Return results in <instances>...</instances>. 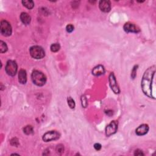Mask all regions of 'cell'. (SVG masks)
<instances>
[{"instance_id":"obj_9","label":"cell","mask_w":156,"mask_h":156,"mask_svg":"<svg viewBox=\"0 0 156 156\" xmlns=\"http://www.w3.org/2000/svg\"><path fill=\"white\" fill-rule=\"evenodd\" d=\"M124 28L125 31L126 32H132V33H138L140 32V29L136 26V25H135L133 23H127L124 25Z\"/></svg>"},{"instance_id":"obj_7","label":"cell","mask_w":156,"mask_h":156,"mask_svg":"<svg viewBox=\"0 0 156 156\" xmlns=\"http://www.w3.org/2000/svg\"><path fill=\"white\" fill-rule=\"evenodd\" d=\"M109 81L110 86V87H111L112 90H113V92L116 94L120 93V90L118 84H117L115 76L113 73H110L109 77Z\"/></svg>"},{"instance_id":"obj_27","label":"cell","mask_w":156,"mask_h":156,"mask_svg":"<svg viewBox=\"0 0 156 156\" xmlns=\"http://www.w3.org/2000/svg\"><path fill=\"white\" fill-rule=\"evenodd\" d=\"M106 113L109 116L113 115V111H112V110H108V111H107Z\"/></svg>"},{"instance_id":"obj_1","label":"cell","mask_w":156,"mask_h":156,"mask_svg":"<svg viewBox=\"0 0 156 156\" xmlns=\"http://www.w3.org/2000/svg\"><path fill=\"white\" fill-rule=\"evenodd\" d=\"M155 73V66L148 68L145 72L141 80V86L143 92L149 98L155 99L153 93V83Z\"/></svg>"},{"instance_id":"obj_14","label":"cell","mask_w":156,"mask_h":156,"mask_svg":"<svg viewBox=\"0 0 156 156\" xmlns=\"http://www.w3.org/2000/svg\"><path fill=\"white\" fill-rule=\"evenodd\" d=\"M20 19L22 23L26 25L30 24L31 21V17L30 15L26 12H22L20 15Z\"/></svg>"},{"instance_id":"obj_21","label":"cell","mask_w":156,"mask_h":156,"mask_svg":"<svg viewBox=\"0 0 156 156\" xmlns=\"http://www.w3.org/2000/svg\"><path fill=\"white\" fill-rule=\"evenodd\" d=\"M81 102H82V106L83 107L86 108L88 106V102H87V100L86 98V97L85 96H82L81 97Z\"/></svg>"},{"instance_id":"obj_19","label":"cell","mask_w":156,"mask_h":156,"mask_svg":"<svg viewBox=\"0 0 156 156\" xmlns=\"http://www.w3.org/2000/svg\"><path fill=\"white\" fill-rule=\"evenodd\" d=\"M61 46L58 43H53L51 45V46L50 47L51 51L52 52H54V53H56V52H57L58 50L60 49Z\"/></svg>"},{"instance_id":"obj_10","label":"cell","mask_w":156,"mask_h":156,"mask_svg":"<svg viewBox=\"0 0 156 156\" xmlns=\"http://www.w3.org/2000/svg\"><path fill=\"white\" fill-rule=\"evenodd\" d=\"M99 6L100 10L103 12H109L111 9V3L109 1H100Z\"/></svg>"},{"instance_id":"obj_15","label":"cell","mask_w":156,"mask_h":156,"mask_svg":"<svg viewBox=\"0 0 156 156\" xmlns=\"http://www.w3.org/2000/svg\"><path fill=\"white\" fill-rule=\"evenodd\" d=\"M22 4L24 6L28 9H32L34 6V3L31 0H26V1H22Z\"/></svg>"},{"instance_id":"obj_12","label":"cell","mask_w":156,"mask_h":156,"mask_svg":"<svg viewBox=\"0 0 156 156\" xmlns=\"http://www.w3.org/2000/svg\"><path fill=\"white\" fill-rule=\"evenodd\" d=\"M18 81L22 84H25L27 81L26 71L24 70H20L18 73Z\"/></svg>"},{"instance_id":"obj_18","label":"cell","mask_w":156,"mask_h":156,"mask_svg":"<svg viewBox=\"0 0 156 156\" xmlns=\"http://www.w3.org/2000/svg\"><path fill=\"white\" fill-rule=\"evenodd\" d=\"M24 133L26 135H31L33 133V127L31 126H26L23 129Z\"/></svg>"},{"instance_id":"obj_23","label":"cell","mask_w":156,"mask_h":156,"mask_svg":"<svg viewBox=\"0 0 156 156\" xmlns=\"http://www.w3.org/2000/svg\"><path fill=\"white\" fill-rule=\"evenodd\" d=\"M10 144L12 146H17L18 145H19V142H18V140L17 138H14L12 139L11 140H10Z\"/></svg>"},{"instance_id":"obj_22","label":"cell","mask_w":156,"mask_h":156,"mask_svg":"<svg viewBox=\"0 0 156 156\" xmlns=\"http://www.w3.org/2000/svg\"><path fill=\"white\" fill-rule=\"evenodd\" d=\"M137 68H138V65H135L132 70L131 77L132 79H135L136 76V70H137Z\"/></svg>"},{"instance_id":"obj_3","label":"cell","mask_w":156,"mask_h":156,"mask_svg":"<svg viewBox=\"0 0 156 156\" xmlns=\"http://www.w3.org/2000/svg\"><path fill=\"white\" fill-rule=\"evenodd\" d=\"M31 56L36 59H41L45 56V53L43 49L39 46H33L29 49Z\"/></svg>"},{"instance_id":"obj_6","label":"cell","mask_w":156,"mask_h":156,"mask_svg":"<svg viewBox=\"0 0 156 156\" xmlns=\"http://www.w3.org/2000/svg\"><path fill=\"white\" fill-rule=\"evenodd\" d=\"M59 138H60L59 133L55 131H52L45 133L43 136L42 139L45 142H48L51 141L56 140Z\"/></svg>"},{"instance_id":"obj_20","label":"cell","mask_w":156,"mask_h":156,"mask_svg":"<svg viewBox=\"0 0 156 156\" xmlns=\"http://www.w3.org/2000/svg\"><path fill=\"white\" fill-rule=\"evenodd\" d=\"M67 102H68V104L69 106V107L71 109H75V102L74 101V100L71 97H68L67 98Z\"/></svg>"},{"instance_id":"obj_16","label":"cell","mask_w":156,"mask_h":156,"mask_svg":"<svg viewBox=\"0 0 156 156\" xmlns=\"http://www.w3.org/2000/svg\"><path fill=\"white\" fill-rule=\"evenodd\" d=\"M8 51V46L5 42L1 40L0 41V53H4Z\"/></svg>"},{"instance_id":"obj_2","label":"cell","mask_w":156,"mask_h":156,"mask_svg":"<svg viewBox=\"0 0 156 156\" xmlns=\"http://www.w3.org/2000/svg\"><path fill=\"white\" fill-rule=\"evenodd\" d=\"M32 82L37 86H43L47 82V77L38 70H34L31 75Z\"/></svg>"},{"instance_id":"obj_5","label":"cell","mask_w":156,"mask_h":156,"mask_svg":"<svg viewBox=\"0 0 156 156\" xmlns=\"http://www.w3.org/2000/svg\"><path fill=\"white\" fill-rule=\"evenodd\" d=\"M17 64L15 61H8L6 66V72L10 76H14L17 72Z\"/></svg>"},{"instance_id":"obj_17","label":"cell","mask_w":156,"mask_h":156,"mask_svg":"<svg viewBox=\"0 0 156 156\" xmlns=\"http://www.w3.org/2000/svg\"><path fill=\"white\" fill-rule=\"evenodd\" d=\"M56 151L57 154L62 155L64 152V146L62 144H59L57 145L56 148Z\"/></svg>"},{"instance_id":"obj_4","label":"cell","mask_w":156,"mask_h":156,"mask_svg":"<svg viewBox=\"0 0 156 156\" xmlns=\"http://www.w3.org/2000/svg\"><path fill=\"white\" fill-rule=\"evenodd\" d=\"M0 31L3 36L5 37L10 36L12 32L10 24L8 21L3 20L0 23Z\"/></svg>"},{"instance_id":"obj_8","label":"cell","mask_w":156,"mask_h":156,"mask_svg":"<svg viewBox=\"0 0 156 156\" xmlns=\"http://www.w3.org/2000/svg\"><path fill=\"white\" fill-rule=\"evenodd\" d=\"M118 129V123L115 121L110 122L106 127V135L107 136H110L116 133Z\"/></svg>"},{"instance_id":"obj_24","label":"cell","mask_w":156,"mask_h":156,"mask_svg":"<svg viewBox=\"0 0 156 156\" xmlns=\"http://www.w3.org/2000/svg\"><path fill=\"white\" fill-rule=\"evenodd\" d=\"M66 30L68 32H72L74 31V26L72 24H68L66 27Z\"/></svg>"},{"instance_id":"obj_25","label":"cell","mask_w":156,"mask_h":156,"mask_svg":"<svg viewBox=\"0 0 156 156\" xmlns=\"http://www.w3.org/2000/svg\"><path fill=\"white\" fill-rule=\"evenodd\" d=\"M134 155H136V156H140V155H144L145 154H143V153L142 152V151L140 150V149H137V150H136L135 151Z\"/></svg>"},{"instance_id":"obj_13","label":"cell","mask_w":156,"mask_h":156,"mask_svg":"<svg viewBox=\"0 0 156 156\" xmlns=\"http://www.w3.org/2000/svg\"><path fill=\"white\" fill-rule=\"evenodd\" d=\"M104 73H105L104 67L102 65H101L95 67L92 70V74L96 76H99L102 75L104 74Z\"/></svg>"},{"instance_id":"obj_26","label":"cell","mask_w":156,"mask_h":156,"mask_svg":"<svg viewBox=\"0 0 156 156\" xmlns=\"http://www.w3.org/2000/svg\"><path fill=\"white\" fill-rule=\"evenodd\" d=\"M94 148L96 151H100L101 149V145L100 143H95L94 145Z\"/></svg>"},{"instance_id":"obj_11","label":"cell","mask_w":156,"mask_h":156,"mask_svg":"<svg viewBox=\"0 0 156 156\" xmlns=\"http://www.w3.org/2000/svg\"><path fill=\"white\" fill-rule=\"evenodd\" d=\"M149 131V126L148 125L144 124V125H141L138 128L136 129L135 132L136 135H138L139 136L141 135H144L146 134Z\"/></svg>"}]
</instances>
